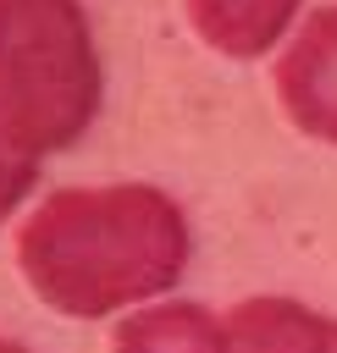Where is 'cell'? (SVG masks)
<instances>
[{"label": "cell", "instance_id": "6da1fadb", "mask_svg": "<svg viewBox=\"0 0 337 353\" xmlns=\"http://www.w3.org/2000/svg\"><path fill=\"white\" fill-rule=\"evenodd\" d=\"M17 265L50 309L94 320L182 276L188 221L155 188H66L22 226Z\"/></svg>", "mask_w": 337, "mask_h": 353}, {"label": "cell", "instance_id": "5b68a950", "mask_svg": "<svg viewBox=\"0 0 337 353\" xmlns=\"http://www.w3.org/2000/svg\"><path fill=\"white\" fill-rule=\"evenodd\" d=\"M182 6H188V22L199 28V39L238 61L265 55L298 11V0H182Z\"/></svg>", "mask_w": 337, "mask_h": 353}, {"label": "cell", "instance_id": "7a4b0ae2", "mask_svg": "<svg viewBox=\"0 0 337 353\" xmlns=\"http://www.w3.org/2000/svg\"><path fill=\"white\" fill-rule=\"evenodd\" d=\"M99 110V55L77 0H0V143L39 160Z\"/></svg>", "mask_w": 337, "mask_h": 353}, {"label": "cell", "instance_id": "8992f818", "mask_svg": "<svg viewBox=\"0 0 337 353\" xmlns=\"http://www.w3.org/2000/svg\"><path fill=\"white\" fill-rule=\"evenodd\" d=\"M116 353H227V325L199 303L144 309L116 331Z\"/></svg>", "mask_w": 337, "mask_h": 353}, {"label": "cell", "instance_id": "277c9868", "mask_svg": "<svg viewBox=\"0 0 337 353\" xmlns=\"http://www.w3.org/2000/svg\"><path fill=\"white\" fill-rule=\"evenodd\" d=\"M227 353H337V320L293 298H249L227 320Z\"/></svg>", "mask_w": 337, "mask_h": 353}, {"label": "cell", "instance_id": "3957f363", "mask_svg": "<svg viewBox=\"0 0 337 353\" xmlns=\"http://www.w3.org/2000/svg\"><path fill=\"white\" fill-rule=\"evenodd\" d=\"M276 94L309 138L337 143V6L315 11L298 28L287 55L276 61Z\"/></svg>", "mask_w": 337, "mask_h": 353}, {"label": "cell", "instance_id": "52a82bcc", "mask_svg": "<svg viewBox=\"0 0 337 353\" xmlns=\"http://www.w3.org/2000/svg\"><path fill=\"white\" fill-rule=\"evenodd\" d=\"M33 188V160L28 154H17L11 143H0V221L22 204V193Z\"/></svg>", "mask_w": 337, "mask_h": 353}, {"label": "cell", "instance_id": "ba28073f", "mask_svg": "<svg viewBox=\"0 0 337 353\" xmlns=\"http://www.w3.org/2000/svg\"><path fill=\"white\" fill-rule=\"evenodd\" d=\"M0 353H22V347H17V342H0Z\"/></svg>", "mask_w": 337, "mask_h": 353}]
</instances>
